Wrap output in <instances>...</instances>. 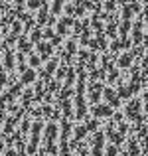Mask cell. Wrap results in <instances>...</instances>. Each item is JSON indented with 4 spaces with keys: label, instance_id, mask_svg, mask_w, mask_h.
Returning <instances> with one entry per match:
<instances>
[{
    "label": "cell",
    "instance_id": "6da1fadb",
    "mask_svg": "<svg viewBox=\"0 0 148 156\" xmlns=\"http://www.w3.org/2000/svg\"><path fill=\"white\" fill-rule=\"evenodd\" d=\"M97 115H103V117H107V115H111L113 111L109 109V107H97V111H95Z\"/></svg>",
    "mask_w": 148,
    "mask_h": 156
},
{
    "label": "cell",
    "instance_id": "7a4b0ae2",
    "mask_svg": "<svg viewBox=\"0 0 148 156\" xmlns=\"http://www.w3.org/2000/svg\"><path fill=\"white\" fill-rule=\"evenodd\" d=\"M107 154H109V156H115V154H117V148H115V146H111V148L107 150Z\"/></svg>",
    "mask_w": 148,
    "mask_h": 156
}]
</instances>
